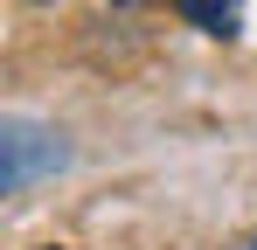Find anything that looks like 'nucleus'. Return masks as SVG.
I'll return each instance as SVG.
<instances>
[{"label":"nucleus","instance_id":"nucleus-1","mask_svg":"<svg viewBox=\"0 0 257 250\" xmlns=\"http://www.w3.org/2000/svg\"><path fill=\"white\" fill-rule=\"evenodd\" d=\"M0 153H7V195H21L28 181H35V167H63V146L49 139L42 125H28V118H14L7 125V139H0Z\"/></svg>","mask_w":257,"mask_h":250},{"label":"nucleus","instance_id":"nucleus-3","mask_svg":"<svg viewBox=\"0 0 257 250\" xmlns=\"http://www.w3.org/2000/svg\"><path fill=\"white\" fill-rule=\"evenodd\" d=\"M229 250H257V229H250V236H236V243H229Z\"/></svg>","mask_w":257,"mask_h":250},{"label":"nucleus","instance_id":"nucleus-5","mask_svg":"<svg viewBox=\"0 0 257 250\" xmlns=\"http://www.w3.org/2000/svg\"><path fill=\"white\" fill-rule=\"evenodd\" d=\"M28 7H49V0H28Z\"/></svg>","mask_w":257,"mask_h":250},{"label":"nucleus","instance_id":"nucleus-4","mask_svg":"<svg viewBox=\"0 0 257 250\" xmlns=\"http://www.w3.org/2000/svg\"><path fill=\"white\" fill-rule=\"evenodd\" d=\"M111 7H153V0H111Z\"/></svg>","mask_w":257,"mask_h":250},{"label":"nucleus","instance_id":"nucleus-2","mask_svg":"<svg viewBox=\"0 0 257 250\" xmlns=\"http://www.w3.org/2000/svg\"><path fill=\"white\" fill-rule=\"evenodd\" d=\"M174 14H181L188 28H202V35H222V42L243 28V7H236V0H174Z\"/></svg>","mask_w":257,"mask_h":250}]
</instances>
